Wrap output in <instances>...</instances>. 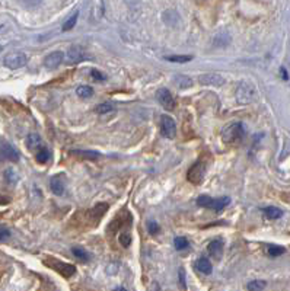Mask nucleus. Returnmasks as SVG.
I'll use <instances>...</instances> for the list:
<instances>
[{
    "instance_id": "obj_1",
    "label": "nucleus",
    "mask_w": 290,
    "mask_h": 291,
    "mask_svg": "<svg viewBox=\"0 0 290 291\" xmlns=\"http://www.w3.org/2000/svg\"><path fill=\"white\" fill-rule=\"evenodd\" d=\"M245 136V128L242 122L228 124L222 131V140L226 144H239Z\"/></svg>"
},
{
    "instance_id": "obj_2",
    "label": "nucleus",
    "mask_w": 290,
    "mask_h": 291,
    "mask_svg": "<svg viewBox=\"0 0 290 291\" xmlns=\"http://www.w3.org/2000/svg\"><path fill=\"white\" fill-rule=\"evenodd\" d=\"M206 171H207V163H206L204 160H197L193 166L188 169V172H187V179H188L193 185H200V184L204 181Z\"/></svg>"
},
{
    "instance_id": "obj_3",
    "label": "nucleus",
    "mask_w": 290,
    "mask_h": 291,
    "mask_svg": "<svg viewBox=\"0 0 290 291\" xmlns=\"http://www.w3.org/2000/svg\"><path fill=\"white\" fill-rule=\"evenodd\" d=\"M26 63H28V56L21 51L10 53L3 58V64L10 70H18V69L26 66Z\"/></svg>"
},
{
    "instance_id": "obj_4",
    "label": "nucleus",
    "mask_w": 290,
    "mask_h": 291,
    "mask_svg": "<svg viewBox=\"0 0 290 291\" xmlns=\"http://www.w3.org/2000/svg\"><path fill=\"white\" fill-rule=\"evenodd\" d=\"M254 97H255V88L249 82L244 80L238 85L236 99H238L239 103H249L254 99Z\"/></svg>"
},
{
    "instance_id": "obj_5",
    "label": "nucleus",
    "mask_w": 290,
    "mask_h": 291,
    "mask_svg": "<svg viewBox=\"0 0 290 291\" xmlns=\"http://www.w3.org/2000/svg\"><path fill=\"white\" fill-rule=\"evenodd\" d=\"M45 264H47L50 268H53L56 272H59L62 277H64V278H70L72 275L76 274V268H75L73 265H70V264L59 262V261H56V259H48V261H45Z\"/></svg>"
},
{
    "instance_id": "obj_6",
    "label": "nucleus",
    "mask_w": 290,
    "mask_h": 291,
    "mask_svg": "<svg viewBox=\"0 0 290 291\" xmlns=\"http://www.w3.org/2000/svg\"><path fill=\"white\" fill-rule=\"evenodd\" d=\"M161 134L169 140L175 138L177 136V122L168 115H164L161 118Z\"/></svg>"
},
{
    "instance_id": "obj_7",
    "label": "nucleus",
    "mask_w": 290,
    "mask_h": 291,
    "mask_svg": "<svg viewBox=\"0 0 290 291\" xmlns=\"http://www.w3.org/2000/svg\"><path fill=\"white\" fill-rule=\"evenodd\" d=\"M0 155H1L4 159L10 160V162H18V160H19V153H18V150H16L9 141H6L4 138H0Z\"/></svg>"
},
{
    "instance_id": "obj_8",
    "label": "nucleus",
    "mask_w": 290,
    "mask_h": 291,
    "mask_svg": "<svg viewBox=\"0 0 290 291\" xmlns=\"http://www.w3.org/2000/svg\"><path fill=\"white\" fill-rule=\"evenodd\" d=\"M156 99H158V102H159L166 111H174L175 106H177L175 99H174V97L171 95V92H169L168 89H161V91H158Z\"/></svg>"
},
{
    "instance_id": "obj_9",
    "label": "nucleus",
    "mask_w": 290,
    "mask_h": 291,
    "mask_svg": "<svg viewBox=\"0 0 290 291\" xmlns=\"http://www.w3.org/2000/svg\"><path fill=\"white\" fill-rule=\"evenodd\" d=\"M64 60V54L62 51H53L44 58V67L48 70H56Z\"/></svg>"
},
{
    "instance_id": "obj_10",
    "label": "nucleus",
    "mask_w": 290,
    "mask_h": 291,
    "mask_svg": "<svg viewBox=\"0 0 290 291\" xmlns=\"http://www.w3.org/2000/svg\"><path fill=\"white\" fill-rule=\"evenodd\" d=\"M50 188L53 191V194L63 195L64 194V188H66V178L63 174L56 175L50 179Z\"/></svg>"
},
{
    "instance_id": "obj_11",
    "label": "nucleus",
    "mask_w": 290,
    "mask_h": 291,
    "mask_svg": "<svg viewBox=\"0 0 290 291\" xmlns=\"http://www.w3.org/2000/svg\"><path fill=\"white\" fill-rule=\"evenodd\" d=\"M67 58V63L69 64H78V63H81L83 58H85V56H83V51L81 50V47H78V45H75V47H70L69 48V51H67V56H66Z\"/></svg>"
},
{
    "instance_id": "obj_12",
    "label": "nucleus",
    "mask_w": 290,
    "mask_h": 291,
    "mask_svg": "<svg viewBox=\"0 0 290 291\" xmlns=\"http://www.w3.org/2000/svg\"><path fill=\"white\" fill-rule=\"evenodd\" d=\"M207 251L214 259H220L222 255H223V240H220V239L211 240L207 246Z\"/></svg>"
},
{
    "instance_id": "obj_13",
    "label": "nucleus",
    "mask_w": 290,
    "mask_h": 291,
    "mask_svg": "<svg viewBox=\"0 0 290 291\" xmlns=\"http://www.w3.org/2000/svg\"><path fill=\"white\" fill-rule=\"evenodd\" d=\"M195 270H197L200 274L210 275L211 271H213V267H211V262H210L207 258H198V259L195 261Z\"/></svg>"
},
{
    "instance_id": "obj_14",
    "label": "nucleus",
    "mask_w": 290,
    "mask_h": 291,
    "mask_svg": "<svg viewBox=\"0 0 290 291\" xmlns=\"http://www.w3.org/2000/svg\"><path fill=\"white\" fill-rule=\"evenodd\" d=\"M230 204V198L229 196H223V198H217V199H211L208 204V208L214 210L216 213H220L223 208H226Z\"/></svg>"
},
{
    "instance_id": "obj_15",
    "label": "nucleus",
    "mask_w": 290,
    "mask_h": 291,
    "mask_svg": "<svg viewBox=\"0 0 290 291\" xmlns=\"http://www.w3.org/2000/svg\"><path fill=\"white\" fill-rule=\"evenodd\" d=\"M200 82H201V83H204V85H214V86H220V85H223L225 79H223L222 76H219V75L213 73V75H204V76H201V78H200Z\"/></svg>"
},
{
    "instance_id": "obj_16",
    "label": "nucleus",
    "mask_w": 290,
    "mask_h": 291,
    "mask_svg": "<svg viewBox=\"0 0 290 291\" xmlns=\"http://www.w3.org/2000/svg\"><path fill=\"white\" fill-rule=\"evenodd\" d=\"M72 155L81 157V159H88V160H95L99 157L98 152H92V150H72Z\"/></svg>"
},
{
    "instance_id": "obj_17",
    "label": "nucleus",
    "mask_w": 290,
    "mask_h": 291,
    "mask_svg": "<svg viewBox=\"0 0 290 291\" xmlns=\"http://www.w3.org/2000/svg\"><path fill=\"white\" fill-rule=\"evenodd\" d=\"M26 147L29 149V150H37V149H40L41 147V138H40V136L38 134H35V133H32V134H29L28 137H26Z\"/></svg>"
},
{
    "instance_id": "obj_18",
    "label": "nucleus",
    "mask_w": 290,
    "mask_h": 291,
    "mask_svg": "<svg viewBox=\"0 0 290 291\" xmlns=\"http://www.w3.org/2000/svg\"><path fill=\"white\" fill-rule=\"evenodd\" d=\"M263 213H264V215L267 217V218H270V220H276V218H280L282 217V210H279V208H276V207H266V208H263Z\"/></svg>"
},
{
    "instance_id": "obj_19",
    "label": "nucleus",
    "mask_w": 290,
    "mask_h": 291,
    "mask_svg": "<svg viewBox=\"0 0 290 291\" xmlns=\"http://www.w3.org/2000/svg\"><path fill=\"white\" fill-rule=\"evenodd\" d=\"M78 16H79V12L76 10L70 18H67V20L63 23V26H62V29H63V32H67V31H72L73 28H75V25H76V22H78Z\"/></svg>"
},
{
    "instance_id": "obj_20",
    "label": "nucleus",
    "mask_w": 290,
    "mask_h": 291,
    "mask_svg": "<svg viewBox=\"0 0 290 291\" xmlns=\"http://www.w3.org/2000/svg\"><path fill=\"white\" fill-rule=\"evenodd\" d=\"M266 286H267L266 281H263V280H254V281L248 283L247 289H248V291H264Z\"/></svg>"
},
{
    "instance_id": "obj_21",
    "label": "nucleus",
    "mask_w": 290,
    "mask_h": 291,
    "mask_svg": "<svg viewBox=\"0 0 290 291\" xmlns=\"http://www.w3.org/2000/svg\"><path fill=\"white\" fill-rule=\"evenodd\" d=\"M165 60L171 63H188L193 60V56H166Z\"/></svg>"
},
{
    "instance_id": "obj_22",
    "label": "nucleus",
    "mask_w": 290,
    "mask_h": 291,
    "mask_svg": "<svg viewBox=\"0 0 290 291\" xmlns=\"http://www.w3.org/2000/svg\"><path fill=\"white\" fill-rule=\"evenodd\" d=\"M267 253H269V256L276 258V256H280V255L285 253V248L277 246V245H269L267 246Z\"/></svg>"
},
{
    "instance_id": "obj_23",
    "label": "nucleus",
    "mask_w": 290,
    "mask_h": 291,
    "mask_svg": "<svg viewBox=\"0 0 290 291\" xmlns=\"http://www.w3.org/2000/svg\"><path fill=\"white\" fill-rule=\"evenodd\" d=\"M76 94H78V97H91L94 95V89L91 88V86H86V85H83V86H79L78 89H76Z\"/></svg>"
},
{
    "instance_id": "obj_24",
    "label": "nucleus",
    "mask_w": 290,
    "mask_h": 291,
    "mask_svg": "<svg viewBox=\"0 0 290 291\" xmlns=\"http://www.w3.org/2000/svg\"><path fill=\"white\" fill-rule=\"evenodd\" d=\"M37 162H40V163H47L48 162V159H50V152H48V149H45V147H41L38 152H37Z\"/></svg>"
},
{
    "instance_id": "obj_25",
    "label": "nucleus",
    "mask_w": 290,
    "mask_h": 291,
    "mask_svg": "<svg viewBox=\"0 0 290 291\" xmlns=\"http://www.w3.org/2000/svg\"><path fill=\"white\" fill-rule=\"evenodd\" d=\"M72 252H73V255L79 259V261H83V262H88L89 259H91V256H89V253L88 252H85L83 249H79V248H73L72 249Z\"/></svg>"
},
{
    "instance_id": "obj_26",
    "label": "nucleus",
    "mask_w": 290,
    "mask_h": 291,
    "mask_svg": "<svg viewBox=\"0 0 290 291\" xmlns=\"http://www.w3.org/2000/svg\"><path fill=\"white\" fill-rule=\"evenodd\" d=\"M174 245H175V249H177V251H184V249L188 248L190 243H188V240H187L186 237H175Z\"/></svg>"
},
{
    "instance_id": "obj_27",
    "label": "nucleus",
    "mask_w": 290,
    "mask_h": 291,
    "mask_svg": "<svg viewBox=\"0 0 290 291\" xmlns=\"http://www.w3.org/2000/svg\"><path fill=\"white\" fill-rule=\"evenodd\" d=\"M95 111H97L98 114H106V112H111V111H114V105H111V103H99L97 108H95Z\"/></svg>"
},
{
    "instance_id": "obj_28",
    "label": "nucleus",
    "mask_w": 290,
    "mask_h": 291,
    "mask_svg": "<svg viewBox=\"0 0 290 291\" xmlns=\"http://www.w3.org/2000/svg\"><path fill=\"white\" fill-rule=\"evenodd\" d=\"M118 239H120V243L123 245V248H128L130 243H131V237H130V234L125 233V232H121L120 236H118Z\"/></svg>"
},
{
    "instance_id": "obj_29",
    "label": "nucleus",
    "mask_w": 290,
    "mask_h": 291,
    "mask_svg": "<svg viewBox=\"0 0 290 291\" xmlns=\"http://www.w3.org/2000/svg\"><path fill=\"white\" fill-rule=\"evenodd\" d=\"M4 179L9 182V184H16L18 182V175L12 171V169H7L6 172H4Z\"/></svg>"
},
{
    "instance_id": "obj_30",
    "label": "nucleus",
    "mask_w": 290,
    "mask_h": 291,
    "mask_svg": "<svg viewBox=\"0 0 290 291\" xmlns=\"http://www.w3.org/2000/svg\"><path fill=\"white\" fill-rule=\"evenodd\" d=\"M210 201H211V198L210 196H207V195H200L198 198H197V205L198 207H204V208H208V204H210Z\"/></svg>"
},
{
    "instance_id": "obj_31",
    "label": "nucleus",
    "mask_w": 290,
    "mask_h": 291,
    "mask_svg": "<svg viewBox=\"0 0 290 291\" xmlns=\"http://www.w3.org/2000/svg\"><path fill=\"white\" fill-rule=\"evenodd\" d=\"M177 83H178V86H180V88H188V86H191V85H193L191 79H190V78H186V76H178Z\"/></svg>"
},
{
    "instance_id": "obj_32",
    "label": "nucleus",
    "mask_w": 290,
    "mask_h": 291,
    "mask_svg": "<svg viewBox=\"0 0 290 291\" xmlns=\"http://www.w3.org/2000/svg\"><path fill=\"white\" fill-rule=\"evenodd\" d=\"M178 275H180V287H181V290H187V284H186V271L181 268L180 272H178Z\"/></svg>"
},
{
    "instance_id": "obj_33",
    "label": "nucleus",
    "mask_w": 290,
    "mask_h": 291,
    "mask_svg": "<svg viewBox=\"0 0 290 291\" xmlns=\"http://www.w3.org/2000/svg\"><path fill=\"white\" fill-rule=\"evenodd\" d=\"M147 229H149V232H150L152 234H156V233L159 232V224H158L156 221H149V223H147Z\"/></svg>"
},
{
    "instance_id": "obj_34",
    "label": "nucleus",
    "mask_w": 290,
    "mask_h": 291,
    "mask_svg": "<svg viewBox=\"0 0 290 291\" xmlns=\"http://www.w3.org/2000/svg\"><path fill=\"white\" fill-rule=\"evenodd\" d=\"M91 78H92L94 80H97V82H104V76H102L98 70H92V72H91Z\"/></svg>"
},
{
    "instance_id": "obj_35",
    "label": "nucleus",
    "mask_w": 290,
    "mask_h": 291,
    "mask_svg": "<svg viewBox=\"0 0 290 291\" xmlns=\"http://www.w3.org/2000/svg\"><path fill=\"white\" fill-rule=\"evenodd\" d=\"M10 236V232L6 229H0V240H6Z\"/></svg>"
},
{
    "instance_id": "obj_36",
    "label": "nucleus",
    "mask_w": 290,
    "mask_h": 291,
    "mask_svg": "<svg viewBox=\"0 0 290 291\" xmlns=\"http://www.w3.org/2000/svg\"><path fill=\"white\" fill-rule=\"evenodd\" d=\"M282 75H283V78H285V79H288V73L285 72V69H282Z\"/></svg>"
},
{
    "instance_id": "obj_37",
    "label": "nucleus",
    "mask_w": 290,
    "mask_h": 291,
    "mask_svg": "<svg viewBox=\"0 0 290 291\" xmlns=\"http://www.w3.org/2000/svg\"><path fill=\"white\" fill-rule=\"evenodd\" d=\"M114 291H127V290H125L124 287H118V289H115V290H114Z\"/></svg>"
}]
</instances>
